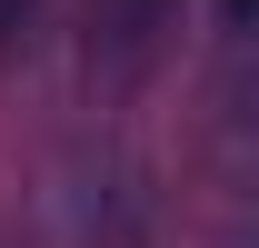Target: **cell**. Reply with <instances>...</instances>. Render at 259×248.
<instances>
[{
    "label": "cell",
    "instance_id": "cell-1",
    "mask_svg": "<svg viewBox=\"0 0 259 248\" xmlns=\"http://www.w3.org/2000/svg\"><path fill=\"white\" fill-rule=\"evenodd\" d=\"M169 30H180V0H80V60L90 80H140V70H160Z\"/></svg>",
    "mask_w": 259,
    "mask_h": 248
},
{
    "label": "cell",
    "instance_id": "cell-2",
    "mask_svg": "<svg viewBox=\"0 0 259 248\" xmlns=\"http://www.w3.org/2000/svg\"><path fill=\"white\" fill-rule=\"evenodd\" d=\"M30 30H40V0H0V70L30 50Z\"/></svg>",
    "mask_w": 259,
    "mask_h": 248
},
{
    "label": "cell",
    "instance_id": "cell-3",
    "mask_svg": "<svg viewBox=\"0 0 259 248\" xmlns=\"http://www.w3.org/2000/svg\"><path fill=\"white\" fill-rule=\"evenodd\" d=\"M209 248H259V199H239V209L209 228Z\"/></svg>",
    "mask_w": 259,
    "mask_h": 248
},
{
    "label": "cell",
    "instance_id": "cell-4",
    "mask_svg": "<svg viewBox=\"0 0 259 248\" xmlns=\"http://www.w3.org/2000/svg\"><path fill=\"white\" fill-rule=\"evenodd\" d=\"M220 30L229 40H259V0H220Z\"/></svg>",
    "mask_w": 259,
    "mask_h": 248
}]
</instances>
